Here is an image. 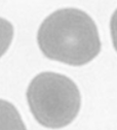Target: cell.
I'll return each instance as SVG.
<instances>
[{
    "label": "cell",
    "instance_id": "1",
    "mask_svg": "<svg viewBox=\"0 0 117 130\" xmlns=\"http://www.w3.org/2000/svg\"><path fill=\"white\" fill-rule=\"evenodd\" d=\"M37 41L46 58L72 66L87 64L101 51L93 20L77 8H63L49 14L39 27Z\"/></svg>",
    "mask_w": 117,
    "mask_h": 130
},
{
    "label": "cell",
    "instance_id": "2",
    "mask_svg": "<svg viewBox=\"0 0 117 130\" xmlns=\"http://www.w3.org/2000/svg\"><path fill=\"white\" fill-rule=\"evenodd\" d=\"M27 100L35 120L52 129L72 123L81 104L76 84L56 72H41L33 78L27 90Z\"/></svg>",
    "mask_w": 117,
    "mask_h": 130
},
{
    "label": "cell",
    "instance_id": "3",
    "mask_svg": "<svg viewBox=\"0 0 117 130\" xmlns=\"http://www.w3.org/2000/svg\"><path fill=\"white\" fill-rule=\"evenodd\" d=\"M0 130H27L15 106L3 99H0Z\"/></svg>",
    "mask_w": 117,
    "mask_h": 130
},
{
    "label": "cell",
    "instance_id": "4",
    "mask_svg": "<svg viewBox=\"0 0 117 130\" xmlns=\"http://www.w3.org/2000/svg\"><path fill=\"white\" fill-rule=\"evenodd\" d=\"M13 37V27L5 19L0 18V58H1L12 41Z\"/></svg>",
    "mask_w": 117,
    "mask_h": 130
},
{
    "label": "cell",
    "instance_id": "5",
    "mask_svg": "<svg viewBox=\"0 0 117 130\" xmlns=\"http://www.w3.org/2000/svg\"><path fill=\"white\" fill-rule=\"evenodd\" d=\"M110 28H111V36H112V41L114 48L117 52V9L113 13L111 18V23H110Z\"/></svg>",
    "mask_w": 117,
    "mask_h": 130
}]
</instances>
